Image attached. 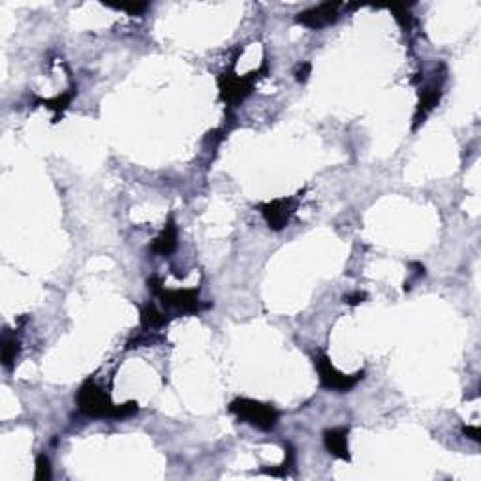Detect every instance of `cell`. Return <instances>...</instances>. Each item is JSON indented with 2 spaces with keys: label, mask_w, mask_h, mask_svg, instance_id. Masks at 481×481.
Masks as SVG:
<instances>
[{
  "label": "cell",
  "mask_w": 481,
  "mask_h": 481,
  "mask_svg": "<svg viewBox=\"0 0 481 481\" xmlns=\"http://www.w3.org/2000/svg\"><path fill=\"white\" fill-rule=\"evenodd\" d=\"M265 70V66L262 70L250 72L247 76H237L233 72H226L218 77V88H220V98L229 106H235L247 98L248 94L252 93L254 83L258 81L259 74Z\"/></svg>",
  "instance_id": "obj_3"
},
{
  "label": "cell",
  "mask_w": 481,
  "mask_h": 481,
  "mask_svg": "<svg viewBox=\"0 0 481 481\" xmlns=\"http://www.w3.org/2000/svg\"><path fill=\"white\" fill-rule=\"evenodd\" d=\"M19 353V341L15 339V334H12L10 331H4L2 334V365L4 367H12L15 358Z\"/></svg>",
  "instance_id": "obj_11"
},
{
  "label": "cell",
  "mask_w": 481,
  "mask_h": 481,
  "mask_svg": "<svg viewBox=\"0 0 481 481\" xmlns=\"http://www.w3.org/2000/svg\"><path fill=\"white\" fill-rule=\"evenodd\" d=\"M141 323L145 329H156L162 327L165 323V316L162 312L156 311V306L153 303H149L141 309Z\"/></svg>",
  "instance_id": "obj_12"
},
{
  "label": "cell",
  "mask_w": 481,
  "mask_h": 481,
  "mask_svg": "<svg viewBox=\"0 0 481 481\" xmlns=\"http://www.w3.org/2000/svg\"><path fill=\"white\" fill-rule=\"evenodd\" d=\"M314 365H316V370L318 374H320V381H322L323 388L333 389V391H339V393H346V391L355 388L365 376L363 370H359V372L350 376L342 374L341 370L334 369L333 363L329 361L325 353H318L316 358H314Z\"/></svg>",
  "instance_id": "obj_4"
},
{
  "label": "cell",
  "mask_w": 481,
  "mask_h": 481,
  "mask_svg": "<svg viewBox=\"0 0 481 481\" xmlns=\"http://www.w3.org/2000/svg\"><path fill=\"white\" fill-rule=\"evenodd\" d=\"M36 480H49L51 477V464H49V459L46 455H40L36 459Z\"/></svg>",
  "instance_id": "obj_15"
},
{
  "label": "cell",
  "mask_w": 481,
  "mask_h": 481,
  "mask_svg": "<svg viewBox=\"0 0 481 481\" xmlns=\"http://www.w3.org/2000/svg\"><path fill=\"white\" fill-rule=\"evenodd\" d=\"M79 410L96 419H126L137 414V402L130 400L126 405H113L109 395L94 380H87L77 393Z\"/></svg>",
  "instance_id": "obj_1"
},
{
  "label": "cell",
  "mask_w": 481,
  "mask_h": 481,
  "mask_svg": "<svg viewBox=\"0 0 481 481\" xmlns=\"http://www.w3.org/2000/svg\"><path fill=\"white\" fill-rule=\"evenodd\" d=\"M365 297H367V295H365V294H361V292H355V294L344 295V303L355 306V305H359V303H363Z\"/></svg>",
  "instance_id": "obj_18"
},
{
  "label": "cell",
  "mask_w": 481,
  "mask_h": 481,
  "mask_svg": "<svg viewBox=\"0 0 481 481\" xmlns=\"http://www.w3.org/2000/svg\"><path fill=\"white\" fill-rule=\"evenodd\" d=\"M153 252L154 254H160V256H170L173 250L177 248V226H175V220L173 218H170L168 220V224H165V228L162 229V233L154 239L153 243Z\"/></svg>",
  "instance_id": "obj_10"
},
{
  "label": "cell",
  "mask_w": 481,
  "mask_h": 481,
  "mask_svg": "<svg viewBox=\"0 0 481 481\" xmlns=\"http://www.w3.org/2000/svg\"><path fill=\"white\" fill-rule=\"evenodd\" d=\"M149 4H123V6H117L118 10H124V12H128L130 15H140V13H143L145 10H147Z\"/></svg>",
  "instance_id": "obj_17"
},
{
  "label": "cell",
  "mask_w": 481,
  "mask_h": 481,
  "mask_svg": "<svg viewBox=\"0 0 481 481\" xmlns=\"http://www.w3.org/2000/svg\"><path fill=\"white\" fill-rule=\"evenodd\" d=\"M464 435H468L472 440H480V428L477 427H464Z\"/></svg>",
  "instance_id": "obj_19"
},
{
  "label": "cell",
  "mask_w": 481,
  "mask_h": 481,
  "mask_svg": "<svg viewBox=\"0 0 481 481\" xmlns=\"http://www.w3.org/2000/svg\"><path fill=\"white\" fill-rule=\"evenodd\" d=\"M229 412L259 431H273L278 423V410L271 405L254 399H235L229 405Z\"/></svg>",
  "instance_id": "obj_2"
},
{
  "label": "cell",
  "mask_w": 481,
  "mask_h": 481,
  "mask_svg": "<svg viewBox=\"0 0 481 481\" xmlns=\"http://www.w3.org/2000/svg\"><path fill=\"white\" fill-rule=\"evenodd\" d=\"M297 201L299 198H282V200L269 201V203L259 205V212L271 229L280 231L290 224V218L297 209Z\"/></svg>",
  "instance_id": "obj_6"
},
{
  "label": "cell",
  "mask_w": 481,
  "mask_h": 481,
  "mask_svg": "<svg viewBox=\"0 0 481 481\" xmlns=\"http://www.w3.org/2000/svg\"><path fill=\"white\" fill-rule=\"evenodd\" d=\"M74 90H70V93H65L62 96H57L55 100H41V104L46 107H49V109H53V111H57V115L59 113H62L66 109V107L70 106L72 98H74Z\"/></svg>",
  "instance_id": "obj_14"
},
{
  "label": "cell",
  "mask_w": 481,
  "mask_h": 481,
  "mask_svg": "<svg viewBox=\"0 0 481 481\" xmlns=\"http://www.w3.org/2000/svg\"><path fill=\"white\" fill-rule=\"evenodd\" d=\"M311 62H301V65H297V68H295V79L299 83H305L306 79H309V76H311Z\"/></svg>",
  "instance_id": "obj_16"
},
{
  "label": "cell",
  "mask_w": 481,
  "mask_h": 481,
  "mask_svg": "<svg viewBox=\"0 0 481 481\" xmlns=\"http://www.w3.org/2000/svg\"><path fill=\"white\" fill-rule=\"evenodd\" d=\"M440 96H442V81H436V79L431 83V85H427V87L423 88L421 93H419V106H417L416 124H414V128H417V124L423 123V121L427 118L428 113L433 111V109L438 106Z\"/></svg>",
  "instance_id": "obj_9"
},
{
  "label": "cell",
  "mask_w": 481,
  "mask_h": 481,
  "mask_svg": "<svg viewBox=\"0 0 481 481\" xmlns=\"http://www.w3.org/2000/svg\"><path fill=\"white\" fill-rule=\"evenodd\" d=\"M295 466V449L290 444L286 446V459H284V464H282L280 468H271V470H265V474H271V475H276V477H286V475H290V470H294Z\"/></svg>",
  "instance_id": "obj_13"
},
{
  "label": "cell",
  "mask_w": 481,
  "mask_h": 481,
  "mask_svg": "<svg viewBox=\"0 0 481 481\" xmlns=\"http://www.w3.org/2000/svg\"><path fill=\"white\" fill-rule=\"evenodd\" d=\"M323 446L333 457L350 461V447H348V427L327 428L323 433Z\"/></svg>",
  "instance_id": "obj_8"
},
{
  "label": "cell",
  "mask_w": 481,
  "mask_h": 481,
  "mask_svg": "<svg viewBox=\"0 0 481 481\" xmlns=\"http://www.w3.org/2000/svg\"><path fill=\"white\" fill-rule=\"evenodd\" d=\"M339 8H341L339 2H323L320 6L301 12L295 18V21L305 25L309 29H323V27H329V25H333L339 19Z\"/></svg>",
  "instance_id": "obj_7"
},
{
  "label": "cell",
  "mask_w": 481,
  "mask_h": 481,
  "mask_svg": "<svg viewBox=\"0 0 481 481\" xmlns=\"http://www.w3.org/2000/svg\"><path fill=\"white\" fill-rule=\"evenodd\" d=\"M149 287L158 295L162 305L181 312H198L203 305L198 299V290H165L158 276L149 278Z\"/></svg>",
  "instance_id": "obj_5"
}]
</instances>
